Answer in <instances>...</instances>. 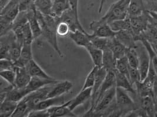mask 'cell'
I'll use <instances>...</instances> for the list:
<instances>
[{"instance_id":"23","label":"cell","mask_w":157,"mask_h":117,"mask_svg":"<svg viewBox=\"0 0 157 117\" xmlns=\"http://www.w3.org/2000/svg\"><path fill=\"white\" fill-rule=\"evenodd\" d=\"M114 86H116V78H115V71L108 72L100 88L95 106L97 105V104L100 101L101 98L102 97L103 95H104V94L108 90H109L110 88Z\"/></svg>"},{"instance_id":"44","label":"cell","mask_w":157,"mask_h":117,"mask_svg":"<svg viewBox=\"0 0 157 117\" xmlns=\"http://www.w3.org/2000/svg\"><path fill=\"white\" fill-rule=\"evenodd\" d=\"M14 62L8 59H0V71L6 70H14Z\"/></svg>"},{"instance_id":"21","label":"cell","mask_w":157,"mask_h":117,"mask_svg":"<svg viewBox=\"0 0 157 117\" xmlns=\"http://www.w3.org/2000/svg\"><path fill=\"white\" fill-rule=\"evenodd\" d=\"M47 111L50 117H77L68 107L67 101L64 104L50 108Z\"/></svg>"},{"instance_id":"14","label":"cell","mask_w":157,"mask_h":117,"mask_svg":"<svg viewBox=\"0 0 157 117\" xmlns=\"http://www.w3.org/2000/svg\"><path fill=\"white\" fill-rule=\"evenodd\" d=\"M14 70L16 73L15 87L18 88L26 87L31 79V76L29 73L27 67L15 66Z\"/></svg>"},{"instance_id":"24","label":"cell","mask_w":157,"mask_h":117,"mask_svg":"<svg viewBox=\"0 0 157 117\" xmlns=\"http://www.w3.org/2000/svg\"><path fill=\"white\" fill-rule=\"evenodd\" d=\"M26 67L31 77L44 78L48 79L55 78L47 73L43 68L36 63V62L34 59L29 61V62L27 65Z\"/></svg>"},{"instance_id":"11","label":"cell","mask_w":157,"mask_h":117,"mask_svg":"<svg viewBox=\"0 0 157 117\" xmlns=\"http://www.w3.org/2000/svg\"><path fill=\"white\" fill-rule=\"evenodd\" d=\"M73 88L72 82L68 80L59 81L54 84L48 95L47 98L63 96L69 92Z\"/></svg>"},{"instance_id":"15","label":"cell","mask_w":157,"mask_h":117,"mask_svg":"<svg viewBox=\"0 0 157 117\" xmlns=\"http://www.w3.org/2000/svg\"><path fill=\"white\" fill-rule=\"evenodd\" d=\"M115 38L128 48H136L137 41L132 31L123 30L117 32Z\"/></svg>"},{"instance_id":"8","label":"cell","mask_w":157,"mask_h":117,"mask_svg":"<svg viewBox=\"0 0 157 117\" xmlns=\"http://www.w3.org/2000/svg\"><path fill=\"white\" fill-rule=\"evenodd\" d=\"M53 85L54 84L47 85L34 91H33L26 97H25L29 104V107L31 111L34 110L36 106L39 103L47 98L48 95Z\"/></svg>"},{"instance_id":"26","label":"cell","mask_w":157,"mask_h":117,"mask_svg":"<svg viewBox=\"0 0 157 117\" xmlns=\"http://www.w3.org/2000/svg\"><path fill=\"white\" fill-rule=\"evenodd\" d=\"M66 102L64 95L58 97L48 98L39 103L34 110H47L51 107L64 104Z\"/></svg>"},{"instance_id":"20","label":"cell","mask_w":157,"mask_h":117,"mask_svg":"<svg viewBox=\"0 0 157 117\" xmlns=\"http://www.w3.org/2000/svg\"><path fill=\"white\" fill-rule=\"evenodd\" d=\"M32 92L27 86L24 88L11 86L7 92V98L18 103Z\"/></svg>"},{"instance_id":"25","label":"cell","mask_w":157,"mask_h":117,"mask_svg":"<svg viewBox=\"0 0 157 117\" xmlns=\"http://www.w3.org/2000/svg\"><path fill=\"white\" fill-rule=\"evenodd\" d=\"M59 81L57 80L56 78L48 79L44 78H38V77H31V81L27 87L32 91H34L38 89L44 87L47 85L51 84H54L58 82Z\"/></svg>"},{"instance_id":"18","label":"cell","mask_w":157,"mask_h":117,"mask_svg":"<svg viewBox=\"0 0 157 117\" xmlns=\"http://www.w3.org/2000/svg\"><path fill=\"white\" fill-rule=\"evenodd\" d=\"M27 12V19L31 29L32 30L34 40L39 38L42 35V32L40 23L38 21L36 15V8L34 7L28 11Z\"/></svg>"},{"instance_id":"10","label":"cell","mask_w":157,"mask_h":117,"mask_svg":"<svg viewBox=\"0 0 157 117\" xmlns=\"http://www.w3.org/2000/svg\"><path fill=\"white\" fill-rule=\"evenodd\" d=\"M107 74V71L103 67L98 68L97 74V78L95 81L94 85L92 88L93 90H92V96L91 98V107L90 109V110L94 111V109L96 105V102L98 96L100 88Z\"/></svg>"},{"instance_id":"22","label":"cell","mask_w":157,"mask_h":117,"mask_svg":"<svg viewBox=\"0 0 157 117\" xmlns=\"http://www.w3.org/2000/svg\"><path fill=\"white\" fill-rule=\"evenodd\" d=\"M68 38L71 39L74 44H76L77 46L84 48L91 44L89 34L79 30L71 31Z\"/></svg>"},{"instance_id":"27","label":"cell","mask_w":157,"mask_h":117,"mask_svg":"<svg viewBox=\"0 0 157 117\" xmlns=\"http://www.w3.org/2000/svg\"><path fill=\"white\" fill-rule=\"evenodd\" d=\"M70 8L68 0H52V15L59 18L65 11Z\"/></svg>"},{"instance_id":"16","label":"cell","mask_w":157,"mask_h":117,"mask_svg":"<svg viewBox=\"0 0 157 117\" xmlns=\"http://www.w3.org/2000/svg\"><path fill=\"white\" fill-rule=\"evenodd\" d=\"M115 78H116V87L122 88L127 91L128 92L131 94L133 97L136 95V88L132 85L128 78L124 74L115 70Z\"/></svg>"},{"instance_id":"45","label":"cell","mask_w":157,"mask_h":117,"mask_svg":"<svg viewBox=\"0 0 157 117\" xmlns=\"http://www.w3.org/2000/svg\"><path fill=\"white\" fill-rule=\"evenodd\" d=\"M29 117H49L50 115L47 110H34L29 114Z\"/></svg>"},{"instance_id":"41","label":"cell","mask_w":157,"mask_h":117,"mask_svg":"<svg viewBox=\"0 0 157 117\" xmlns=\"http://www.w3.org/2000/svg\"><path fill=\"white\" fill-rule=\"evenodd\" d=\"M71 30L69 25L64 21H59L57 26V34L61 38L68 37Z\"/></svg>"},{"instance_id":"33","label":"cell","mask_w":157,"mask_h":117,"mask_svg":"<svg viewBox=\"0 0 157 117\" xmlns=\"http://www.w3.org/2000/svg\"><path fill=\"white\" fill-rule=\"evenodd\" d=\"M36 9L44 15H52V0H35Z\"/></svg>"},{"instance_id":"35","label":"cell","mask_w":157,"mask_h":117,"mask_svg":"<svg viewBox=\"0 0 157 117\" xmlns=\"http://www.w3.org/2000/svg\"><path fill=\"white\" fill-rule=\"evenodd\" d=\"M89 37L90 39L91 44H92L94 47L101 50L102 51H104L108 48V38L97 37L93 35V34H89Z\"/></svg>"},{"instance_id":"42","label":"cell","mask_w":157,"mask_h":117,"mask_svg":"<svg viewBox=\"0 0 157 117\" xmlns=\"http://www.w3.org/2000/svg\"><path fill=\"white\" fill-rule=\"evenodd\" d=\"M1 36L7 34L13 30V22L6 18L1 16Z\"/></svg>"},{"instance_id":"43","label":"cell","mask_w":157,"mask_h":117,"mask_svg":"<svg viewBox=\"0 0 157 117\" xmlns=\"http://www.w3.org/2000/svg\"><path fill=\"white\" fill-rule=\"evenodd\" d=\"M129 80L131 81L132 85L135 87L136 84L141 80V76L139 70L138 68H134L129 66Z\"/></svg>"},{"instance_id":"48","label":"cell","mask_w":157,"mask_h":117,"mask_svg":"<svg viewBox=\"0 0 157 117\" xmlns=\"http://www.w3.org/2000/svg\"><path fill=\"white\" fill-rule=\"evenodd\" d=\"M105 1H106V0H101V1H100V6H99V9H98V13H99V14L101 13V11H102V9H103L104 4H105Z\"/></svg>"},{"instance_id":"34","label":"cell","mask_w":157,"mask_h":117,"mask_svg":"<svg viewBox=\"0 0 157 117\" xmlns=\"http://www.w3.org/2000/svg\"><path fill=\"white\" fill-rule=\"evenodd\" d=\"M109 25L111 27V28L115 32L123 31V30H127V31H132L130 20L128 16L125 19L113 21L109 23Z\"/></svg>"},{"instance_id":"13","label":"cell","mask_w":157,"mask_h":117,"mask_svg":"<svg viewBox=\"0 0 157 117\" xmlns=\"http://www.w3.org/2000/svg\"><path fill=\"white\" fill-rule=\"evenodd\" d=\"M92 88H87L86 89H81L77 95L71 100L67 101L68 107L71 111L76 109L79 106L82 105L88 100L91 98Z\"/></svg>"},{"instance_id":"1","label":"cell","mask_w":157,"mask_h":117,"mask_svg":"<svg viewBox=\"0 0 157 117\" xmlns=\"http://www.w3.org/2000/svg\"><path fill=\"white\" fill-rule=\"evenodd\" d=\"M36 15L41 27V36L53 48L58 55L63 57V53L58 43L57 34V26L59 21V18L50 15L43 14L36 9Z\"/></svg>"},{"instance_id":"40","label":"cell","mask_w":157,"mask_h":117,"mask_svg":"<svg viewBox=\"0 0 157 117\" xmlns=\"http://www.w3.org/2000/svg\"><path fill=\"white\" fill-rule=\"evenodd\" d=\"M0 76L3 80L6 81L9 84L15 87L16 73L14 70L0 71Z\"/></svg>"},{"instance_id":"9","label":"cell","mask_w":157,"mask_h":117,"mask_svg":"<svg viewBox=\"0 0 157 117\" xmlns=\"http://www.w3.org/2000/svg\"><path fill=\"white\" fill-rule=\"evenodd\" d=\"M59 18V21L65 22L69 25L71 31L79 30L86 32L79 20L78 10H75L70 8L65 11Z\"/></svg>"},{"instance_id":"31","label":"cell","mask_w":157,"mask_h":117,"mask_svg":"<svg viewBox=\"0 0 157 117\" xmlns=\"http://www.w3.org/2000/svg\"><path fill=\"white\" fill-rule=\"evenodd\" d=\"M146 10L143 0H131L128 9V16L136 17L142 14Z\"/></svg>"},{"instance_id":"17","label":"cell","mask_w":157,"mask_h":117,"mask_svg":"<svg viewBox=\"0 0 157 117\" xmlns=\"http://www.w3.org/2000/svg\"><path fill=\"white\" fill-rule=\"evenodd\" d=\"M108 48L114 55L116 60L125 56L128 48L121 43L115 37L108 38Z\"/></svg>"},{"instance_id":"47","label":"cell","mask_w":157,"mask_h":117,"mask_svg":"<svg viewBox=\"0 0 157 117\" xmlns=\"http://www.w3.org/2000/svg\"><path fill=\"white\" fill-rule=\"evenodd\" d=\"M148 41L150 42V44H151L152 49L154 50V51L156 53V54L157 55V43L154 41Z\"/></svg>"},{"instance_id":"5","label":"cell","mask_w":157,"mask_h":117,"mask_svg":"<svg viewBox=\"0 0 157 117\" xmlns=\"http://www.w3.org/2000/svg\"><path fill=\"white\" fill-rule=\"evenodd\" d=\"M116 86H114L104 94L100 101L94 109V117L104 116L105 112L115 102Z\"/></svg>"},{"instance_id":"2","label":"cell","mask_w":157,"mask_h":117,"mask_svg":"<svg viewBox=\"0 0 157 117\" xmlns=\"http://www.w3.org/2000/svg\"><path fill=\"white\" fill-rule=\"evenodd\" d=\"M131 0H118L109 7L102 18L108 24L113 21L123 20L128 17V9Z\"/></svg>"},{"instance_id":"37","label":"cell","mask_w":157,"mask_h":117,"mask_svg":"<svg viewBox=\"0 0 157 117\" xmlns=\"http://www.w3.org/2000/svg\"><path fill=\"white\" fill-rule=\"evenodd\" d=\"M98 67L94 66L91 71L87 75L84 84L81 89H86L87 88H93L95 81L97 78V74L98 70Z\"/></svg>"},{"instance_id":"19","label":"cell","mask_w":157,"mask_h":117,"mask_svg":"<svg viewBox=\"0 0 157 117\" xmlns=\"http://www.w3.org/2000/svg\"><path fill=\"white\" fill-rule=\"evenodd\" d=\"M33 59L34 58L32 50V44H24L22 47L19 58L14 62V66H26L29 61Z\"/></svg>"},{"instance_id":"39","label":"cell","mask_w":157,"mask_h":117,"mask_svg":"<svg viewBox=\"0 0 157 117\" xmlns=\"http://www.w3.org/2000/svg\"><path fill=\"white\" fill-rule=\"evenodd\" d=\"M129 65L126 56H124L117 60L116 70L121 73L125 75L128 78L129 76Z\"/></svg>"},{"instance_id":"36","label":"cell","mask_w":157,"mask_h":117,"mask_svg":"<svg viewBox=\"0 0 157 117\" xmlns=\"http://www.w3.org/2000/svg\"><path fill=\"white\" fill-rule=\"evenodd\" d=\"M125 56L128 59L129 66L132 68L138 69L139 59L136 48H128L125 54Z\"/></svg>"},{"instance_id":"30","label":"cell","mask_w":157,"mask_h":117,"mask_svg":"<svg viewBox=\"0 0 157 117\" xmlns=\"http://www.w3.org/2000/svg\"><path fill=\"white\" fill-rule=\"evenodd\" d=\"M17 102L6 98L1 103L0 116L2 117H12L17 105Z\"/></svg>"},{"instance_id":"7","label":"cell","mask_w":157,"mask_h":117,"mask_svg":"<svg viewBox=\"0 0 157 117\" xmlns=\"http://www.w3.org/2000/svg\"><path fill=\"white\" fill-rule=\"evenodd\" d=\"M90 29L93 35L97 37L110 38L115 37L117 32L111 28L109 25L101 18L93 21L90 24Z\"/></svg>"},{"instance_id":"46","label":"cell","mask_w":157,"mask_h":117,"mask_svg":"<svg viewBox=\"0 0 157 117\" xmlns=\"http://www.w3.org/2000/svg\"><path fill=\"white\" fill-rule=\"evenodd\" d=\"M71 6V8L73 9L78 10L79 0H68Z\"/></svg>"},{"instance_id":"12","label":"cell","mask_w":157,"mask_h":117,"mask_svg":"<svg viewBox=\"0 0 157 117\" xmlns=\"http://www.w3.org/2000/svg\"><path fill=\"white\" fill-rule=\"evenodd\" d=\"M20 12V0H10L5 7L1 9V16L14 22Z\"/></svg>"},{"instance_id":"3","label":"cell","mask_w":157,"mask_h":117,"mask_svg":"<svg viewBox=\"0 0 157 117\" xmlns=\"http://www.w3.org/2000/svg\"><path fill=\"white\" fill-rule=\"evenodd\" d=\"M115 101L121 117L127 116L131 111L137 108L134 99L129 95V92L117 87H116Z\"/></svg>"},{"instance_id":"28","label":"cell","mask_w":157,"mask_h":117,"mask_svg":"<svg viewBox=\"0 0 157 117\" xmlns=\"http://www.w3.org/2000/svg\"><path fill=\"white\" fill-rule=\"evenodd\" d=\"M86 49L92 59L94 66L98 68L102 67L103 51L94 47L91 44L86 47Z\"/></svg>"},{"instance_id":"49","label":"cell","mask_w":157,"mask_h":117,"mask_svg":"<svg viewBox=\"0 0 157 117\" xmlns=\"http://www.w3.org/2000/svg\"><path fill=\"white\" fill-rule=\"evenodd\" d=\"M155 105H156V107L157 108V96L155 98Z\"/></svg>"},{"instance_id":"29","label":"cell","mask_w":157,"mask_h":117,"mask_svg":"<svg viewBox=\"0 0 157 117\" xmlns=\"http://www.w3.org/2000/svg\"><path fill=\"white\" fill-rule=\"evenodd\" d=\"M116 61L114 56L109 49L103 51L102 67L107 71H114L116 70Z\"/></svg>"},{"instance_id":"6","label":"cell","mask_w":157,"mask_h":117,"mask_svg":"<svg viewBox=\"0 0 157 117\" xmlns=\"http://www.w3.org/2000/svg\"><path fill=\"white\" fill-rule=\"evenodd\" d=\"M139 59L138 70L141 76V80H144L150 69L151 59L150 54L146 47L141 41H137V47L136 48Z\"/></svg>"},{"instance_id":"4","label":"cell","mask_w":157,"mask_h":117,"mask_svg":"<svg viewBox=\"0 0 157 117\" xmlns=\"http://www.w3.org/2000/svg\"><path fill=\"white\" fill-rule=\"evenodd\" d=\"M150 19L151 15L147 9L142 14L129 17L131 29L136 37V41L138 37L147 31L150 25Z\"/></svg>"},{"instance_id":"38","label":"cell","mask_w":157,"mask_h":117,"mask_svg":"<svg viewBox=\"0 0 157 117\" xmlns=\"http://www.w3.org/2000/svg\"><path fill=\"white\" fill-rule=\"evenodd\" d=\"M22 31L24 44H33V42L34 40V38L29 22H25V24L22 25Z\"/></svg>"},{"instance_id":"32","label":"cell","mask_w":157,"mask_h":117,"mask_svg":"<svg viewBox=\"0 0 157 117\" xmlns=\"http://www.w3.org/2000/svg\"><path fill=\"white\" fill-rule=\"evenodd\" d=\"M31 111L29 107V104L27 102V100L24 98L21 101H19L17 107L15 108L14 112L13 113V117H29V114Z\"/></svg>"}]
</instances>
